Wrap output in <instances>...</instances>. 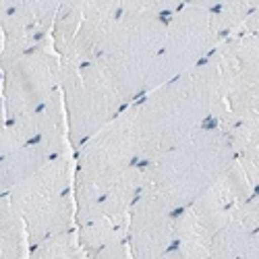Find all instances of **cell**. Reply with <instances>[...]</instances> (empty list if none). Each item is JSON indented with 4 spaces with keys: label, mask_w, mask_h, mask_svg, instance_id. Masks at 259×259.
Masks as SVG:
<instances>
[{
    "label": "cell",
    "mask_w": 259,
    "mask_h": 259,
    "mask_svg": "<svg viewBox=\"0 0 259 259\" xmlns=\"http://www.w3.org/2000/svg\"><path fill=\"white\" fill-rule=\"evenodd\" d=\"M222 112L218 73L211 58L135 102L139 164L179 147Z\"/></svg>",
    "instance_id": "6da1fadb"
},
{
    "label": "cell",
    "mask_w": 259,
    "mask_h": 259,
    "mask_svg": "<svg viewBox=\"0 0 259 259\" xmlns=\"http://www.w3.org/2000/svg\"><path fill=\"white\" fill-rule=\"evenodd\" d=\"M183 3L168 0H122V11L98 56L126 106L147 92V81L164 44L168 17Z\"/></svg>",
    "instance_id": "7a4b0ae2"
},
{
    "label": "cell",
    "mask_w": 259,
    "mask_h": 259,
    "mask_svg": "<svg viewBox=\"0 0 259 259\" xmlns=\"http://www.w3.org/2000/svg\"><path fill=\"white\" fill-rule=\"evenodd\" d=\"M234 164V149L220 124H207L179 147L143 164V191L172 211L189 207Z\"/></svg>",
    "instance_id": "3957f363"
},
{
    "label": "cell",
    "mask_w": 259,
    "mask_h": 259,
    "mask_svg": "<svg viewBox=\"0 0 259 259\" xmlns=\"http://www.w3.org/2000/svg\"><path fill=\"white\" fill-rule=\"evenodd\" d=\"M75 207L77 226L92 220V215L110 189L128 168L139 164V139L135 104L106 124L100 133L75 149Z\"/></svg>",
    "instance_id": "277c9868"
},
{
    "label": "cell",
    "mask_w": 259,
    "mask_h": 259,
    "mask_svg": "<svg viewBox=\"0 0 259 259\" xmlns=\"http://www.w3.org/2000/svg\"><path fill=\"white\" fill-rule=\"evenodd\" d=\"M9 201L23 218L29 245L77 228L75 215V154H60L33 177L7 193Z\"/></svg>",
    "instance_id": "5b68a950"
},
{
    "label": "cell",
    "mask_w": 259,
    "mask_h": 259,
    "mask_svg": "<svg viewBox=\"0 0 259 259\" xmlns=\"http://www.w3.org/2000/svg\"><path fill=\"white\" fill-rule=\"evenodd\" d=\"M213 3H183L168 17L164 44L147 81V92L203 64L222 44ZM145 92V94H147Z\"/></svg>",
    "instance_id": "8992f818"
},
{
    "label": "cell",
    "mask_w": 259,
    "mask_h": 259,
    "mask_svg": "<svg viewBox=\"0 0 259 259\" xmlns=\"http://www.w3.org/2000/svg\"><path fill=\"white\" fill-rule=\"evenodd\" d=\"M60 94L73 152L126 108L98 60L88 64L60 62Z\"/></svg>",
    "instance_id": "52a82bcc"
},
{
    "label": "cell",
    "mask_w": 259,
    "mask_h": 259,
    "mask_svg": "<svg viewBox=\"0 0 259 259\" xmlns=\"http://www.w3.org/2000/svg\"><path fill=\"white\" fill-rule=\"evenodd\" d=\"M255 193L245 170L234 164L215 181L199 199L177 213L175 249L185 259H203L213 234Z\"/></svg>",
    "instance_id": "ba28073f"
},
{
    "label": "cell",
    "mask_w": 259,
    "mask_h": 259,
    "mask_svg": "<svg viewBox=\"0 0 259 259\" xmlns=\"http://www.w3.org/2000/svg\"><path fill=\"white\" fill-rule=\"evenodd\" d=\"M209 58L218 73L222 104L215 124H259V35H232Z\"/></svg>",
    "instance_id": "9c48e42d"
},
{
    "label": "cell",
    "mask_w": 259,
    "mask_h": 259,
    "mask_svg": "<svg viewBox=\"0 0 259 259\" xmlns=\"http://www.w3.org/2000/svg\"><path fill=\"white\" fill-rule=\"evenodd\" d=\"M60 92V58L52 37L35 50L3 67L5 120L31 114Z\"/></svg>",
    "instance_id": "30bf717a"
},
{
    "label": "cell",
    "mask_w": 259,
    "mask_h": 259,
    "mask_svg": "<svg viewBox=\"0 0 259 259\" xmlns=\"http://www.w3.org/2000/svg\"><path fill=\"white\" fill-rule=\"evenodd\" d=\"M58 9L60 3L44 0H0V67H9L17 58L48 41Z\"/></svg>",
    "instance_id": "8fae6325"
},
{
    "label": "cell",
    "mask_w": 259,
    "mask_h": 259,
    "mask_svg": "<svg viewBox=\"0 0 259 259\" xmlns=\"http://www.w3.org/2000/svg\"><path fill=\"white\" fill-rule=\"evenodd\" d=\"M177 211L141 189L128 215L126 243L133 259H158L175 249Z\"/></svg>",
    "instance_id": "7c38bea8"
},
{
    "label": "cell",
    "mask_w": 259,
    "mask_h": 259,
    "mask_svg": "<svg viewBox=\"0 0 259 259\" xmlns=\"http://www.w3.org/2000/svg\"><path fill=\"white\" fill-rule=\"evenodd\" d=\"M122 0H100V3H79V19L67 50L58 58L69 64H88L98 60L104 41L112 25L120 17Z\"/></svg>",
    "instance_id": "4fadbf2b"
},
{
    "label": "cell",
    "mask_w": 259,
    "mask_h": 259,
    "mask_svg": "<svg viewBox=\"0 0 259 259\" xmlns=\"http://www.w3.org/2000/svg\"><path fill=\"white\" fill-rule=\"evenodd\" d=\"M39 139H69L67 114H64V102L60 92L39 110L13 120H5L3 133H0V156H7Z\"/></svg>",
    "instance_id": "5bb4252c"
},
{
    "label": "cell",
    "mask_w": 259,
    "mask_h": 259,
    "mask_svg": "<svg viewBox=\"0 0 259 259\" xmlns=\"http://www.w3.org/2000/svg\"><path fill=\"white\" fill-rule=\"evenodd\" d=\"M69 149V139H39L7 156H0V195H7L17 185L33 177L35 172Z\"/></svg>",
    "instance_id": "9a60e30c"
},
{
    "label": "cell",
    "mask_w": 259,
    "mask_h": 259,
    "mask_svg": "<svg viewBox=\"0 0 259 259\" xmlns=\"http://www.w3.org/2000/svg\"><path fill=\"white\" fill-rule=\"evenodd\" d=\"M77 236L88 259H133L126 243V228L108 220L77 226Z\"/></svg>",
    "instance_id": "2e32d148"
},
{
    "label": "cell",
    "mask_w": 259,
    "mask_h": 259,
    "mask_svg": "<svg viewBox=\"0 0 259 259\" xmlns=\"http://www.w3.org/2000/svg\"><path fill=\"white\" fill-rule=\"evenodd\" d=\"M31 245L23 218L7 195H0V259H29Z\"/></svg>",
    "instance_id": "e0dca14e"
},
{
    "label": "cell",
    "mask_w": 259,
    "mask_h": 259,
    "mask_svg": "<svg viewBox=\"0 0 259 259\" xmlns=\"http://www.w3.org/2000/svg\"><path fill=\"white\" fill-rule=\"evenodd\" d=\"M232 141L234 160L239 164L253 189L259 191V124H232L224 128Z\"/></svg>",
    "instance_id": "ac0fdd59"
},
{
    "label": "cell",
    "mask_w": 259,
    "mask_h": 259,
    "mask_svg": "<svg viewBox=\"0 0 259 259\" xmlns=\"http://www.w3.org/2000/svg\"><path fill=\"white\" fill-rule=\"evenodd\" d=\"M29 259H88V255H85L79 243L77 228H75L62 234H54L50 239L31 247Z\"/></svg>",
    "instance_id": "d6986e66"
},
{
    "label": "cell",
    "mask_w": 259,
    "mask_h": 259,
    "mask_svg": "<svg viewBox=\"0 0 259 259\" xmlns=\"http://www.w3.org/2000/svg\"><path fill=\"white\" fill-rule=\"evenodd\" d=\"M241 33L259 35V3H255V9H253L251 15L247 17V21H245V25H243Z\"/></svg>",
    "instance_id": "ffe728a7"
},
{
    "label": "cell",
    "mask_w": 259,
    "mask_h": 259,
    "mask_svg": "<svg viewBox=\"0 0 259 259\" xmlns=\"http://www.w3.org/2000/svg\"><path fill=\"white\" fill-rule=\"evenodd\" d=\"M236 259H259V232L251 239V243L247 245V249L236 257Z\"/></svg>",
    "instance_id": "44dd1931"
},
{
    "label": "cell",
    "mask_w": 259,
    "mask_h": 259,
    "mask_svg": "<svg viewBox=\"0 0 259 259\" xmlns=\"http://www.w3.org/2000/svg\"><path fill=\"white\" fill-rule=\"evenodd\" d=\"M158 259H185L177 249H170L166 255H162V257H158Z\"/></svg>",
    "instance_id": "7402d4cb"
}]
</instances>
